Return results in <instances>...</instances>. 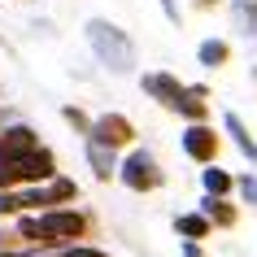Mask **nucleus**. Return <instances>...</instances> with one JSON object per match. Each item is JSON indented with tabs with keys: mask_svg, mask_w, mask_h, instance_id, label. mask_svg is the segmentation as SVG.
Instances as JSON below:
<instances>
[{
	"mask_svg": "<svg viewBox=\"0 0 257 257\" xmlns=\"http://www.w3.org/2000/svg\"><path fill=\"white\" fill-rule=\"evenodd\" d=\"M92 140H100V144H109V149H122V144H131L136 140V126H131V118H122V113H105V118L92 122V131H87Z\"/></svg>",
	"mask_w": 257,
	"mask_h": 257,
	"instance_id": "0eeeda50",
	"label": "nucleus"
},
{
	"mask_svg": "<svg viewBox=\"0 0 257 257\" xmlns=\"http://www.w3.org/2000/svg\"><path fill=\"white\" fill-rule=\"evenodd\" d=\"M87 44H92V53L100 66H109L113 74H126V70L136 66V44L126 40V31L105 22V18H92L87 22Z\"/></svg>",
	"mask_w": 257,
	"mask_h": 257,
	"instance_id": "f03ea898",
	"label": "nucleus"
},
{
	"mask_svg": "<svg viewBox=\"0 0 257 257\" xmlns=\"http://www.w3.org/2000/svg\"><path fill=\"white\" fill-rule=\"evenodd\" d=\"M57 175V157L48 149H35L18 162H0V192L18 188V183H48Z\"/></svg>",
	"mask_w": 257,
	"mask_h": 257,
	"instance_id": "20e7f679",
	"label": "nucleus"
},
{
	"mask_svg": "<svg viewBox=\"0 0 257 257\" xmlns=\"http://www.w3.org/2000/svg\"><path fill=\"white\" fill-rule=\"evenodd\" d=\"M196 57H201V66H209V70H214V66H222V61L231 57V48H227L222 40H205L201 48H196Z\"/></svg>",
	"mask_w": 257,
	"mask_h": 257,
	"instance_id": "2eb2a0df",
	"label": "nucleus"
},
{
	"mask_svg": "<svg viewBox=\"0 0 257 257\" xmlns=\"http://www.w3.org/2000/svg\"><path fill=\"white\" fill-rule=\"evenodd\" d=\"M222 126H227V136H231V144H235V149H240L244 157H248V162L257 166V144H253V136H248V131H244V122L235 118V113H227V118H222Z\"/></svg>",
	"mask_w": 257,
	"mask_h": 257,
	"instance_id": "f8f14e48",
	"label": "nucleus"
},
{
	"mask_svg": "<svg viewBox=\"0 0 257 257\" xmlns=\"http://www.w3.org/2000/svg\"><path fill=\"white\" fill-rule=\"evenodd\" d=\"M209 227H214V222H209L205 209H201V214H179V218H175V231L183 235V240H205Z\"/></svg>",
	"mask_w": 257,
	"mask_h": 257,
	"instance_id": "9b49d317",
	"label": "nucleus"
},
{
	"mask_svg": "<svg viewBox=\"0 0 257 257\" xmlns=\"http://www.w3.org/2000/svg\"><path fill=\"white\" fill-rule=\"evenodd\" d=\"M35 149H40V136L31 131L27 122H14V126L0 131V162H18V157H27Z\"/></svg>",
	"mask_w": 257,
	"mask_h": 257,
	"instance_id": "423d86ee",
	"label": "nucleus"
},
{
	"mask_svg": "<svg viewBox=\"0 0 257 257\" xmlns=\"http://www.w3.org/2000/svg\"><path fill=\"white\" fill-rule=\"evenodd\" d=\"M196 5H201V9H205V5H214V0H196Z\"/></svg>",
	"mask_w": 257,
	"mask_h": 257,
	"instance_id": "4be33fe9",
	"label": "nucleus"
},
{
	"mask_svg": "<svg viewBox=\"0 0 257 257\" xmlns=\"http://www.w3.org/2000/svg\"><path fill=\"white\" fill-rule=\"evenodd\" d=\"M162 14L170 18V22H179V5H175V0H162Z\"/></svg>",
	"mask_w": 257,
	"mask_h": 257,
	"instance_id": "aec40b11",
	"label": "nucleus"
},
{
	"mask_svg": "<svg viewBox=\"0 0 257 257\" xmlns=\"http://www.w3.org/2000/svg\"><path fill=\"white\" fill-rule=\"evenodd\" d=\"M201 183H205V192H214V196H227L231 192V175L227 170H205Z\"/></svg>",
	"mask_w": 257,
	"mask_h": 257,
	"instance_id": "dca6fc26",
	"label": "nucleus"
},
{
	"mask_svg": "<svg viewBox=\"0 0 257 257\" xmlns=\"http://www.w3.org/2000/svg\"><path fill=\"white\" fill-rule=\"evenodd\" d=\"M79 196V188H74V179H61L53 175L48 183H35V188L27 192H0V214H22V209H40V205H61V201H74Z\"/></svg>",
	"mask_w": 257,
	"mask_h": 257,
	"instance_id": "7ed1b4c3",
	"label": "nucleus"
},
{
	"mask_svg": "<svg viewBox=\"0 0 257 257\" xmlns=\"http://www.w3.org/2000/svg\"><path fill=\"white\" fill-rule=\"evenodd\" d=\"M144 92H149L153 100H162L166 109H179V100L188 96V87H183L175 74H162V70H157V74H144Z\"/></svg>",
	"mask_w": 257,
	"mask_h": 257,
	"instance_id": "1a4fd4ad",
	"label": "nucleus"
},
{
	"mask_svg": "<svg viewBox=\"0 0 257 257\" xmlns=\"http://www.w3.org/2000/svg\"><path fill=\"white\" fill-rule=\"evenodd\" d=\"M240 196H244L248 205H257V179H253V175H244V179H240Z\"/></svg>",
	"mask_w": 257,
	"mask_h": 257,
	"instance_id": "a211bd4d",
	"label": "nucleus"
},
{
	"mask_svg": "<svg viewBox=\"0 0 257 257\" xmlns=\"http://www.w3.org/2000/svg\"><path fill=\"white\" fill-rule=\"evenodd\" d=\"M118 179L126 183L131 192H153V188H162V166L153 162V153H144V149H136L126 162H122V170H118Z\"/></svg>",
	"mask_w": 257,
	"mask_h": 257,
	"instance_id": "39448f33",
	"label": "nucleus"
},
{
	"mask_svg": "<svg viewBox=\"0 0 257 257\" xmlns=\"http://www.w3.org/2000/svg\"><path fill=\"white\" fill-rule=\"evenodd\" d=\"M175 113H183L188 122H205V113H209V105H205V87H188V96L179 100Z\"/></svg>",
	"mask_w": 257,
	"mask_h": 257,
	"instance_id": "ddd939ff",
	"label": "nucleus"
},
{
	"mask_svg": "<svg viewBox=\"0 0 257 257\" xmlns=\"http://www.w3.org/2000/svg\"><path fill=\"white\" fill-rule=\"evenodd\" d=\"M183 257H201V248H196V244L188 240V244H183Z\"/></svg>",
	"mask_w": 257,
	"mask_h": 257,
	"instance_id": "412c9836",
	"label": "nucleus"
},
{
	"mask_svg": "<svg viewBox=\"0 0 257 257\" xmlns=\"http://www.w3.org/2000/svg\"><path fill=\"white\" fill-rule=\"evenodd\" d=\"M183 153H188L192 162H214V153H218V136H214V126H205V122H192L188 131H183Z\"/></svg>",
	"mask_w": 257,
	"mask_h": 257,
	"instance_id": "6e6552de",
	"label": "nucleus"
},
{
	"mask_svg": "<svg viewBox=\"0 0 257 257\" xmlns=\"http://www.w3.org/2000/svg\"><path fill=\"white\" fill-rule=\"evenodd\" d=\"M48 257H109V253H105V248H87V244H70V248L48 253Z\"/></svg>",
	"mask_w": 257,
	"mask_h": 257,
	"instance_id": "f3484780",
	"label": "nucleus"
},
{
	"mask_svg": "<svg viewBox=\"0 0 257 257\" xmlns=\"http://www.w3.org/2000/svg\"><path fill=\"white\" fill-rule=\"evenodd\" d=\"M66 118H70V122H74V126H83V131H92V122L83 118V113H79V109H74V105H70V109H66Z\"/></svg>",
	"mask_w": 257,
	"mask_h": 257,
	"instance_id": "6ab92c4d",
	"label": "nucleus"
},
{
	"mask_svg": "<svg viewBox=\"0 0 257 257\" xmlns=\"http://www.w3.org/2000/svg\"><path fill=\"white\" fill-rule=\"evenodd\" d=\"M18 235L22 240H40V244H61V240H79V235H87V218L79 214V209H48V214L40 218H18Z\"/></svg>",
	"mask_w": 257,
	"mask_h": 257,
	"instance_id": "f257e3e1",
	"label": "nucleus"
},
{
	"mask_svg": "<svg viewBox=\"0 0 257 257\" xmlns=\"http://www.w3.org/2000/svg\"><path fill=\"white\" fill-rule=\"evenodd\" d=\"M87 162H92L96 179H109V175H118V170H122V166L113 162V149L100 144V140H92V136H87Z\"/></svg>",
	"mask_w": 257,
	"mask_h": 257,
	"instance_id": "9d476101",
	"label": "nucleus"
},
{
	"mask_svg": "<svg viewBox=\"0 0 257 257\" xmlns=\"http://www.w3.org/2000/svg\"><path fill=\"white\" fill-rule=\"evenodd\" d=\"M201 209L209 214V222H218V227H231V222H235V209H231L222 196H214V192H209V201H205Z\"/></svg>",
	"mask_w": 257,
	"mask_h": 257,
	"instance_id": "4468645a",
	"label": "nucleus"
}]
</instances>
